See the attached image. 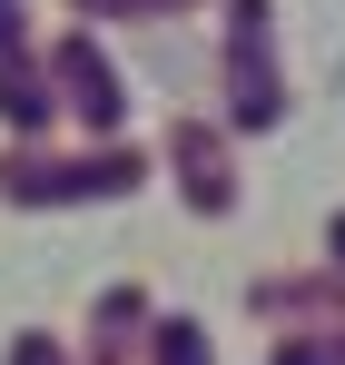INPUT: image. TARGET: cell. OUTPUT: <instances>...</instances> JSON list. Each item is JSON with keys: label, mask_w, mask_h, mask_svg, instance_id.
Returning a JSON list of instances; mask_svg holds the SVG:
<instances>
[{"label": "cell", "mask_w": 345, "mask_h": 365, "mask_svg": "<svg viewBox=\"0 0 345 365\" xmlns=\"http://www.w3.org/2000/svg\"><path fill=\"white\" fill-rule=\"evenodd\" d=\"M277 365H345V346H277Z\"/></svg>", "instance_id": "8992f818"}, {"label": "cell", "mask_w": 345, "mask_h": 365, "mask_svg": "<svg viewBox=\"0 0 345 365\" xmlns=\"http://www.w3.org/2000/svg\"><path fill=\"white\" fill-rule=\"evenodd\" d=\"M79 10H118V0H79ZM128 10H168V0H128Z\"/></svg>", "instance_id": "9c48e42d"}, {"label": "cell", "mask_w": 345, "mask_h": 365, "mask_svg": "<svg viewBox=\"0 0 345 365\" xmlns=\"http://www.w3.org/2000/svg\"><path fill=\"white\" fill-rule=\"evenodd\" d=\"M158 365H207V346H197V326H158Z\"/></svg>", "instance_id": "5b68a950"}, {"label": "cell", "mask_w": 345, "mask_h": 365, "mask_svg": "<svg viewBox=\"0 0 345 365\" xmlns=\"http://www.w3.org/2000/svg\"><path fill=\"white\" fill-rule=\"evenodd\" d=\"M138 187V148L109 158H0V197H118Z\"/></svg>", "instance_id": "6da1fadb"}, {"label": "cell", "mask_w": 345, "mask_h": 365, "mask_svg": "<svg viewBox=\"0 0 345 365\" xmlns=\"http://www.w3.org/2000/svg\"><path fill=\"white\" fill-rule=\"evenodd\" d=\"M0 109H10V119H20V128H40V119H50V99H40V69L0 60Z\"/></svg>", "instance_id": "277c9868"}, {"label": "cell", "mask_w": 345, "mask_h": 365, "mask_svg": "<svg viewBox=\"0 0 345 365\" xmlns=\"http://www.w3.org/2000/svg\"><path fill=\"white\" fill-rule=\"evenodd\" d=\"M0 50H20V0H0Z\"/></svg>", "instance_id": "ba28073f"}, {"label": "cell", "mask_w": 345, "mask_h": 365, "mask_svg": "<svg viewBox=\"0 0 345 365\" xmlns=\"http://www.w3.org/2000/svg\"><path fill=\"white\" fill-rule=\"evenodd\" d=\"M59 79L79 89V119H89V128H118V79L99 69L89 40H59Z\"/></svg>", "instance_id": "7a4b0ae2"}, {"label": "cell", "mask_w": 345, "mask_h": 365, "mask_svg": "<svg viewBox=\"0 0 345 365\" xmlns=\"http://www.w3.org/2000/svg\"><path fill=\"white\" fill-rule=\"evenodd\" d=\"M10 365H59V356H50V336H20V356H10Z\"/></svg>", "instance_id": "52a82bcc"}, {"label": "cell", "mask_w": 345, "mask_h": 365, "mask_svg": "<svg viewBox=\"0 0 345 365\" xmlns=\"http://www.w3.org/2000/svg\"><path fill=\"white\" fill-rule=\"evenodd\" d=\"M177 158H187V197L197 207H227L237 187H227V158L207 148V128H177Z\"/></svg>", "instance_id": "3957f363"}]
</instances>
